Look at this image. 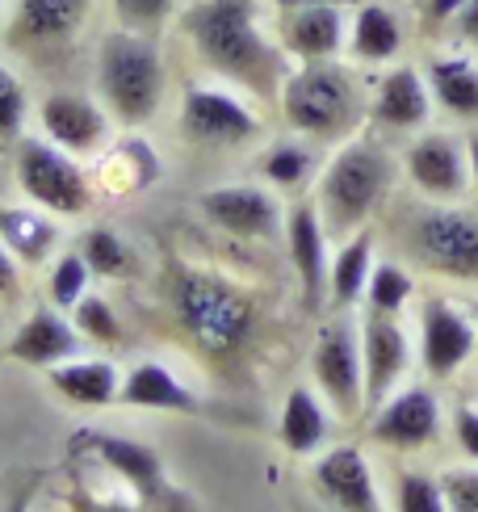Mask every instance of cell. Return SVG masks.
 Here are the masks:
<instances>
[{"label": "cell", "instance_id": "obj_1", "mask_svg": "<svg viewBox=\"0 0 478 512\" xmlns=\"http://www.w3.org/2000/svg\"><path fill=\"white\" fill-rule=\"evenodd\" d=\"M269 13V0H189L181 9V34L223 84L252 97H277L290 59Z\"/></svg>", "mask_w": 478, "mask_h": 512}, {"label": "cell", "instance_id": "obj_2", "mask_svg": "<svg viewBox=\"0 0 478 512\" xmlns=\"http://www.w3.org/2000/svg\"><path fill=\"white\" fill-rule=\"evenodd\" d=\"M353 59L294 63L277 89L281 118L311 143H344L369 122V84Z\"/></svg>", "mask_w": 478, "mask_h": 512}, {"label": "cell", "instance_id": "obj_3", "mask_svg": "<svg viewBox=\"0 0 478 512\" xmlns=\"http://www.w3.org/2000/svg\"><path fill=\"white\" fill-rule=\"evenodd\" d=\"M399 181V156L382 139L353 135L344 139L332 160L323 164L315 206L332 240H349L353 231L369 227L374 215L390 202Z\"/></svg>", "mask_w": 478, "mask_h": 512}, {"label": "cell", "instance_id": "obj_4", "mask_svg": "<svg viewBox=\"0 0 478 512\" xmlns=\"http://www.w3.org/2000/svg\"><path fill=\"white\" fill-rule=\"evenodd\" d=\"M395 240L407 265L453 286H478V210L466 202H411Z\"/></svg>", "mask_w": 478, "mask_h": 512}, {"label": "cell", "instance_id": "obj_5", "mask_svg": "<svg viewBox=\"0 0 478 512\" xmlns=\"http://www.w3.org/2000/svg\"><path fill=\"white\" fill-rule=\"evenodd\" d=\"M168 89V68L151 34L110 30L97 51V97L105 114L122 126H147L160 114Z\"/></svg>", "mask_w": 478, "mask_h": 512}, {"label": "cell", "instance_id": "obj_6", "mask_svg": "<svg viewBox=\"0 0 478 512\" xmlns=\"http://www.w3.org/2000/svg\"><path fill=\"white\" fill-rule=\"evenodd\" d=\"M177 319L193 336V345L210 357H231L252 340L256 332V307L244 290L227 286L223 277L210 273H181L177 282Z\"/></svg>", "mask_w": 478, "mask_h": 512}, {"label": "cell", "instance_id": "obj_7", "mask_svg": "<svg viewBox=\"0 0 478 512\" xmlns=\"http://www.w3.org/2000/svg\"><path fill=\"white\" fill-rule=\"evenodd\" d=\"M17 189L34 206L51 210L55 219H80L93 206V181L72 152H63L51 139H21L13 156Z\"/></svg>", "mask_w": 478, "mask_h": 512}, {"label": "cell", "instance_id": "obj_8", "mask_svg": "<svg viewBox=\"0 0 478 512\" xmlns=\"http://www.w3.org/2000/svg\"><path fill=\"white\" fill-rule=\"evenodd\" d=\"M177 122L198 147H244L260 135V114L235 84H189Z\"/></svg>", "mask_w": 478, "mask_h": 512}, {"label": "cell", "instance_id": "obj_9", "mask_svg": "<svg viewBox=\"0 0 478 512\" xmlns=\"http://www.w3.org/2000/svg\"><path fill=\"white\" fill-rule=\"evenodd\" d=\"M399 173L428 202H466L470 198V164L466 135L458 131H420L399 152Z\"/></svg>", "mask_w": 478, "mask_h": 512}, {"label": "cell", "instance_id": "obj_10", "mask_svg": "<svg viewBox=\"0 0 478 512\" xmlns=\"http://www.w3.org/2000/svg\"><path fill=\"white\" fill-rule=\"evenodd\" d=\"M311 374L319 395L332 403L340 416L365 412V370H361V328L353 319L336 315L332 324H323L311 349Z\"/></svg>", "mask_w": 478, "mask_h": 512}, {"label": "cell", "instance_id": "obj_11", "mask_svg": "<svg viewBox=\"0 0 478 512\" xmlns=\"http://www.w3.org/2000/svg\"><path fill=\"white\" fill-rule=\"evenodd\" d=\"M432 93H428V80L420 63H390V68L378 72V80L369 84V122L378 135H420L432 126Z\"/></svg>", "mask_w": 478, "mask_h": 512}, {"label": "cell", "instance_id": "obj_12", "mask_svg": "<svg viewBox=\"0 0 478 512\" xmlns=\"http://www.w3.org/2000/svg\"><path fill=\"white\" fill-rule=\"evenodd\" d=\"M210 227H219L231 240H277L286 236L277 189L269 185H214L198 198Z\"/></svg>", "mask_w": 478, "mask_h": 512}, {"label": "cell", "instance_id": "obj_13", "mask_svg": "<svg viewBox=\"0 0 478 512\" xmlns=\"http://www.w3.org/2000/svg\"><path fill=\"white\" fill-rule=\"evenodd\" d=\"M349 9L353 5H302L273 13V34L290 63H323L349 55Z\"/></svg>", "mask_w": 478, "mask_h": 512}, {"label": "cell", "instance_id": "obj_14", "mask_svg": "<svg viewBox=\"0 0 478 512\" xmlns=\"http://www.w3.org/2000/svg\"><path fill=\"white\" fill-rule=\"evenodd\" d=\"M478 345V319L441 294L420 303V366L432 378H453Z\"/></svg>", "mask_w": 478, "mask_h": 512}, {"label": "cell", "instance_id": "obj_15", "mask_svg": "<svg viewBox=\"0 0 478 512\" xmlns=\"http://www.w3.org/2000/svg\"><path fill=\"white\" fill-rule=\"evenodd\" d=\"M411 361V340L399 324V315L365 311L361 319V370H365V408L374 412L390 399V391L399 387V378L407 374Z\"/></svg>", "mask_w": 478, "mask_h": 512}, {"label": "cell", "instance_id": "obj_16", "mask_svg": "<svg viewBox=\"0 0 478 512\" xmlns=\"http://www.w3.org/2000/svg\"><path fill=\"white\" fill-rule=\"evenodd\" d=\"M110 114L105 105L84 97V93H47L38 101V126L42 139H51L55 147L72 156H93L110 139Z\"/></svg>", "mask_w": 478, "mask_h": 512}, {"label": "cell", "instance_id": "obj_17", "mask_svg": "<svg viewBox=\"0 0 478 512\" xmlns=\"http://www.w3.org/2000/svg\"><path fill=\"white\" fill-rule=\"evenodd\" d=\"M369 437L386 450H428L441 437V403L428 387H403L399 395H390L382 408H374V424Z\"/></svg>", "mask_w": 478, "mask_h": 512}, {"label": "cell", "instance_id": "obj_18", "mask_svg": "<svg viewBox=\"0 0 478 512\" xmlns=\"http://www.w3.org/2000/svg\"><path fill=\"white\" fill-rule=\"evenodd\" d=\"M328 227L319 219V206L315 202H298L286 210V252H290V265L298 277V290H302V307L319 311L323 298H328V269H332V256H328Z\"/></svg>", "mask_w": 478, "mask_h": 512}, {"label": "cell", "instance_id": "obj_19", "mask_svg": "<svg viewBox=\"0 0 478 512\" xmlns=\"http://www.w3.org/2000/svg\"><path fill=\"white\" fill-rule=\"evenodd\" d=\"M407 51V21L390 0H357L349 9V55L357 68H390Z\"/></svg>", "mask_w": 478, "mask_h": 512}, {"label": "cell", "instance_id": "obj_20", "mask_svg": "<svg viewBox=\"0 0 478 512\" xmlns=\"http://www.w3.org/2000/svg\"><path fill=\"white\" fill-rule=\"evenodd\" d=\"M420 68L437 114L458 126H478V55L449 47V51H432Z\"/></svg>", "mask_w": 478, "mask_h": 512}, {"label": "cell", "instance_id": "obj_21", "mask_svg": "<svg viewBox=\"0 0 478 512\" xmlns=\"http://www.w3.org/2000/svg\"><path fill=\"white\" fill-rule=\"evenodd\" d=\"M93 0H13L9 38L17 47H59L72 42L89 17Z\"/></svg>", "mask_w": 478, "mask_h": 512}, {"label": "cell", "instance_id": "obj_22", "mask_svg": "<svg viewBox=\"0 0 478 512\" xmlns=\"http://www.w3.org/2000/svg\"><path fill=\"white\" fill-rule=\"evenodd\" d=\"M315 487L323 492V500H332L340 512H382L374 471H369L365 454L353 450V445L328 450L315 462Z\"/></svg>", "mask_w": 478, "mask_h": 512}, {"label": "cell", "instance_id": "obj_23", "mask_svg": "<svg viewBox=\"0 0 478 512\" xmlns=\"http://www.w3.org/2000/svg\"><path fill=\"white\" fill-rule=\"evenodd\" d=\"M80 353V332L59 311H34L9 340V357L26 361V366H59Z\"/></svg>", "mask_w": 478, "mask_h": 512}, {"label": "cell", "instance_id": "obj_24", "mask_svg": "<svg viewBox=\"0 0 478 512\" xmlns=\"http://www.w3.org/2000/svg\"><path fill=\"white\" fill-rule=\"evenodd\" d=\"M0 244L21 265H42L59 244V223L42 206H0Z\"/></svg>", "mask_w": 478, "mask_h": 512}, {"label": "cell", "instance_id": "obj_25", "mask_svg": "<svg viewBox=\"0 0 478 512\" xmlns=\"http://www.w3.org/2000/svg\"><path fill=\"white\" fill-rule=\"evenodd\" d=\"M374 265H378V252H374V231L369 227L353 231L349 240H340V248L332 252V269H328V298L336 311H349L361 303Z\"/></svg>", "mask_w": 478, "mask_h": 512}, {"label": "cell", "instance_id": "obj_26", "mask_svg": "<svg viewBox=\"0 0 478 512\" xmlns=\"http://www.w3.org/2000/svg\"><path fill=\"white\" fill-rule=\"evenodd\" d=\"M51 387L76 403V408H105V403H114L118 391H122V378H118V366L105 357H89V361H59V366L47 370Z\"/></svg>", "mask_w": 478, "mask_h": 512}, {"label": "cell", "instance_id": "obj_27", "mask_svg": "<svg viewBox=\"0 0 478 512\" xmlns=\"http://www.w3.org/2000/svg\"><path fill=\"white\" fill-rule=\"evenodd\" d=\"M118 399L130 403V408H156V412H193L198 408L193 391L168 366H160V361H139V366L122 378Z\"/></svg>", "mask_w": 478, "mask_h": 512}, {"label": "cell", "instance_id": "obj_28", "mask_svg": "<svg viewBox=\"0 0 478 512\" xmlns=\"http://www.w3.org/2000/svg\"><path fill=\"white\" fill-rule=\"evenodd\" d=\"M277 433H281V445H286L290 454H298V458L323 450V441H328V408H323L311 387H294L286 395Z\"/></svg>", "mask_w": 478, "mask_h": 512}, {"label": "cell", "instance_id": "obj_29", "mask_svg": "<svg viewBox=\"0 0 478 512\" xmlns=\"http://www.w3.org/2000/svg\"><path fill=\"white\" fill-rule=\"evenodd\" d=\"M89 445L105 458V466H114V471L135 483L143 496L160 492V458H156V450H147V445H139V441H126V437H101V433H93Z\"/></svg>", "mask_w": 478, "mask_h": 512}, {"label": "cell", "instance_id": "obj_30", "mask_svg": "<svg viewBox=\"0 0 478 512\" xmlns=\"http://www.w3.org/2000/svg\"><path fill=\"white\" fill-rule=\"evenodd\" d=\"M315 168H319V156L311 139H281L260 156V177H265L269 189H281V194L302 189L315 177Z\"/></svg>", "mask_w": 478, "mask_h": 512}, {"label": "cell", "instance_id": "obj_31", "mask_svg": "<svg viewBox=\"0 0 478 512\" xmlns=\"http://www.w3.org/2000/svg\"><path fill=\"white\" fill-rule=\"evenodd\" d=\"M84 265L93 269V277H105V282H118V277H130V269H135V252H130V244L118 236L114 227H89L80 236V248Z\"/></svg>", "mask_w": 478, "mask_h": 512}, {"label": "cell", "instance_id": "obj_32", "mask_svg": "<svg viewBox=\"0 0 478 512\" xmlns=\"http://www.w3.org/2000/svg\"><path fill=\"white\" fill-rule=\"evenodd\" d=\"M416 298V277L403 261H378L365 286V307L382 315H403L407 303Z\"/></svg>", "mask_w": 478, "mask_h": 512}, {"label": "cell", "instance_id": "obj_33", "mask_svg": "<svg viewBox=\"0 0 478 512\" xmlns=\"http://www.w3.org/2000/svg\"><path fill=\"white\" fill-rule=\"evenodd\" d=\"M89 282H93V269L84 265L80 252H63L55 256L51 265V277H47V294L59 311H72L84 294H89Z\"/></svg>", "mask_w": 478, "mask_h": 512}, {"label": "cell", "instance_id": "obj_34", "mask_svg": "<svg viewBox=\"0 0 478 512\" xmlns=\"http://www.w3.org/2000/svg\"><path fill=\"white\" fill-rule=\"evenodd\" d=\"M72 324H76L80 336L97 340V345H118V340H122L118 315L110 307V298H101V294H84L80 298V303L72 307Z\"/></svg>", "mask_w": 478, "mask_h": 512}, {"label": "cell", "instance_id": "obj_35", "mask_svg": "<svg viewBox=\"0 0 478 512\" xmlns=\"http://www.w3.org/2000/svg\"><path fill=\"white\" fill-rule=\"evenodd\" d=\"M114 17L122 30H135V34H156L164 30L172 17H177L181 0H110Z\"/></svg>", "mask_w": 478, "mask_h": 512}, {"label": "cell", "instance_id": "obj_36", "mask_svg": "<svg viewBox=\"0 0 478 512\" xmlns=\"http://www.w3.org/2000/svg\"><path fill=\"white\" fill-rule=\"evenodd\" d=\"M395 512H449L441 479L424 471H403L395 483Z\"/></svg>", "mask_w": 478, "mask_h": 512}, {"label": "cell", "instance_id": "obj_37", "mask_svg": "<svg viewBox=\"0 0 478 512\" xmlns=\"http://www.w3.org/2000/svg\"><path fill=\"white\" fill-rule=\"evenodd\" d=\"M26 122V89L13 76V68L0 59V139H13Z\"/></svg>", "mask_w": 478, "mask_h": 512}, {"label": "cell", "instance_id": "obj_38", "mask_svg": "<svg viewBox=\"0 0 478 512\" xmlns=\"http://www.w3.org/2000/svg\"><path fill=\"white\" fill-rule=\"evenodd\" d=\"M449 512H478V471H449L441 479Z\"/></svg>", "mask_w": 478, "mask_h": 512}, {"label": "cell", "instance_id": "obj_39", "mask_svg": "<svg viewBox=\"0 0 478 512\" xmlns=\"http://www.w3.org/2000/svg\"><path fill=\"white\" fill-rule=\"evenodd\" d=\"M449 42L453 47H462V51H470V55H478V0H466L462 5V13L449 21Z\"/></svg>", "mask_w": 478, "mask_h": 512}, {"label": "cell", "instance_id": "obj_40", "mask_svg": "<svg viewBox=\"0 0 478 512\" xmlns=\"http://www.w3.org/2000/svg\"><path fill=\"white\" fill-rule=\"evenodd\" d=\"M453 437H458L462 454L478 466V408H470V403H462L458 412H453Z\"/></svg>", "mask_w": 478, "mask_h": 512}, {"label": "cell", "instance_id": "obj_41", "mask_svg": "<svg viewBox=\"0 0 478 512\" xmlns=\"http://www.w3.org/2000/svg\"><path fill=\"white\" fill-rule=\"evenodd\" d=\"M466 0H420V21L428 30H449V21L462 13Z\"/></svg>", "mask_w": 478, "mask_h": 512}, {"label": "cell", "instance_id": "obj_42", "mask_svg": "<svg viewBox=\"0 0 478 512\" xmlns=\"http://www.w3.org/2000/svg\"><path fill=\"white\" fill-rule=\"evenodd\" d=\"M17 256L0 244V298H9V294H17Z\"/></svg>", "mask_w": 478, "mask_h": 512}, {"label": "cell", "instance_id": "obj_43", "mask_svg": "<svg viewBox=\"0 0 478 512\" xmlns=\"http://www.w3.org/2000/svg\"><path fill=\"white\" fill-rule=\"evenodd\" d=\"M466 164H470V198L478 202V126L466 131Z\"/></svg>", "mask_w": 478, "mask_h": 512}, {"label": "cell", "instance_id": "obj_44", "mask_svg": "<svg viewBox=\"0 0 478 512\" xmlns=\"http://www.w3.org/2000/svg\"><path fill=\"white\" fill-rule=\"evenodd\" d=\"M302 5H357V0H269L273 13H281V9H302Z\"/></svg>", "mask_w": 478, "mask_h": 512}, {"label": "cell", "instance_id": "obj_45", "mask_svg": "<svg viewBox=\"0 0 478 512\" xmlns=\"http://www.w3.org/2000/svg\"><path fill=\"white\" fill-rule=\"evenodd\" d=\"M97 512H130V508H122V504H105V508H97Z\"/></svg>", "mask_w": 478, "mask_h": 512}, {"label": "cell", "instance_id": "obj_46", "mask_svg": "<svg viewBox=\"0 0 478 512\" xmlns=\"http://www.w3.org/2000/svg\"><path fill=\"white\" fill-rule=\"evenodd\" d=\"M5 9H9V0H0V21H5Z\"/></svg>", "mask_w": 478, "mask_h": 512}, {"label": "cell", "instance_id": "obj_47", "mask_svg": "<svg viewBox=\"0 0 478 512\" xmlns=\"http://www.w3.org/2000/svg\"><path fill=\"white\" fill-rule=\"evenodd\" d=\"M474 319H478V303H474Z\"/></svg>", "mask_w": 478, "mask_h": 512}]
</instances>
